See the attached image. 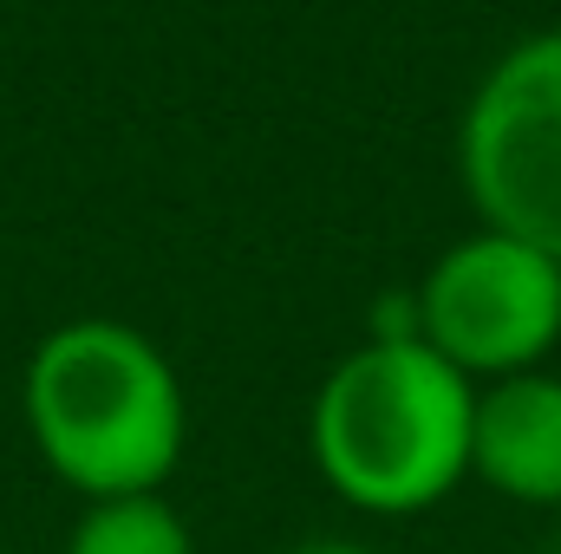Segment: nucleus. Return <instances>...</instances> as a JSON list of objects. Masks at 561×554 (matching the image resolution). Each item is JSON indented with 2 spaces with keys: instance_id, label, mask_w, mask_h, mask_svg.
<instances>
[{
  "instance_id": "nucleus-1",
  "label": "nucleus",
  "mask_w": 561,
  "mask_h": 554,
  "mask_svg": "<svg viewBox=\"0 0 561 554\" xmlns=\"http://www.w3.org/2000/svg\"><path fill=\"white\" fill-rule=\"evenodd\" d=\"M20 417L39 463L85 503L150 496L190 443V399L170 353L131 320H66L20 372Z\"/></svg>"
},
{
  "instance_id": "nucleus-6",
  "label": "nucleus",
  "mask_w": 561,
  "mask_h": 554,
  "mask_svg": "<svg viewBox=\"0 0 561 554\" xmlns=\"http://www.w3.org/2000/svg\"><path fill=\"white\" fill-rule=\"evenodd\" d=\"M66 554H196V535L176 516V503L163 489H150V496L85 503L66 535Z\"/></svg>"
},
{
  "instance_id": "nucleus-2",
  "label": "nucleus",
  "mask_w": 561,
  "mask_h": 554,
  "mask_svg": "<svg viewBox=\"0 0 561 554\" xmlns=\"http://www.w3.org/2000/svg\"><path fill=\"white\" fill-rule=\"evenodd\" d=\"M470 405L477 385L424 339H359L307 405V457L346 509L424 516L470 483Z\"/></svg>"
},
{
  "instance_id": "nucleus-4",
  "label": "nucleus",
  "mask_w": 561,
  "mask_h": 554,
  "mask_svg": "<svg viewBox=\"0 0 561 554\" xmlns=\"http://www.w3.org/2000/svg\"><path fill=\"white\" fill-rule=\"evenodd\" d=\"M419 339L470 385L549 366L561 346V262L536 242L470 229L419 280Z\"/></svg>"
},
{
  "instance_id": "nucleus-7",
  "label": "nucleus",
  "mask_w": 561,
  "mask_h": 554,
  "mask_svg": "<svg viewBox=\"0 0 561 554\" xmlns=\"http://www.w3.org/2000/svg\"><path fill=\"white\" fill-rule=\"evenodd\" d=\"M287 554H379V549H366L353 535H313V542H300V549H287Z\"/></svg>"
},
{
  "instance_id": "nucleus-8",
  "label": "nucleus",
  "mask_w": 561,
  "mask_h": 554,
  "mask_svg": "<svg viewBox=\"0 0 561 554\" xmlns=\"http://www.w3.org/2000/svg\"><path fill=\"white\" fill-rule=\"evenodd\" d=\"M549 554H561V535H556V549H549Z\"/></svg>"
},
{
  "instance_id": "nucleus-3",
  "label": "nucleus",
  "mask_w": 561,
  "mask_h": 554,
  "mask_svg": "<svg viewBox=\"0 0 561 554\" xmlns=\"http://www.w3.org/2000/svg\"><path fill=\"white\" fill-rule=\"evenodd\" d=\"M457 183L477 229L536 242L561 262V26L503 46L463 99Z\"/></svg>"
},
{
  "instance_id": "nucleus-5",
  "label": "nucleus",
  "mask_w": 561,
  "mask_h": 554,
  "mask_svg": "<svg viewBox=\"0 0 561 554\" xmlns=\"http://www.w3.org/2000/svg\"><path fill=\"white\" fill-rule=\"evenodd\" d=\"M470 483L523 509H561V372L536 366V372L477 385Z\"/></svg>"
}]
</instances>
